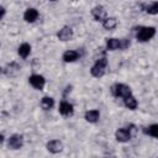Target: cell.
I'll return each mask as SVG.
<instances>
[{
	"label": "cell",
	"instance_id": "8",
	"mask_svg": "<svg viewBox=\"0 0 158 158\" xmlns=\"http://www.w3.org/2000/svg\"><path fill=\"white\" fill-rule=\"evenodd\" d=\"M80 58V54L78 51H74V49H68L63 53L62 56V59L65 62V63H72V62H75Z\"/></svg>",
	"mask_w": 158,
	"mask_h": 158
},
{
	"label": "cell",
	"instance_id": "19",
	"mask_svg": "<svg viewBox=\"0 0 158 158\" xmlns=\"http://www.w3.org/2000/svg\"><path fill=\"white\" fill-rule=\"evenodd\" d=\"M54 106V99L51 96H43L41 99V107L43 110H51Z\"/></svg>",
	"mask_w": 158,
	"mask_h": 158
},
{
	"label": "cell",
	"instance_id": "15",
	"mask_svg": "<svg viewBox=\"0 0 158 158\" xmlns=\"http://www.w3.org/2000/svg\"><path fill=\"white\" fill-rule=\"evenodd\" d=\"M17 53H19V56L21 57V58H23V59H26L28 56H30V53H31V46L28 44V43H22V44H20L19 46V48H17Z\"/></svg>",
	"mask_w": 158,
	"mask_h": 158
},
{
	"label": "cell",
	"instance_id": "16",
	"mask_svg": "<svg viewBox=\"0 0 158 158\" xmlns=\"http://www.w3.org/2000/svg\"><path fill=\"white\" fill-rule=\"evenodd\" d=\"M123 105H125L127 109H130V110H136L137 106H138V102H137V100L135 99V96L131 94V95L123 98Z\"/></svg>",
	"mask_w": 158,
	"mask_h": 158
},
{
	"label": "cell",
	"instance_id": "24",
	"mask_svg": "<svg viewBox=\"0 0 158 158\" xmlns=\"http://www.w3.org/2000/svg\"><path fill=\"white\" fill-rule=\"evenodd\" d=\"M5 12H6V10H5V7H2V6H0V20L4 17V15H5Z\"/></svg>",
	"mask_w": 158,
	"mask_h": 158
},
{
	"label": "cell",
	"instance_id": "12",
	"mask_svg": "<svg viewBox=\"0 0 158 158\" xmlns=\"http://www.w3.org/2000/svg\"><path fill=\"white\" fill-rule=\"evenodd\" d=\"M38 16H40V14L35 7H28L23 12V20L26 22H35L38 19Z\"/></svg>",
	"mask_w": 158,
	"mask_h": 158
},
{
	"label": "cell",
	"instance_id": "23",
	"mask_svg": "<svg viewBox=\"0 0 158 158\" xmlns=\"http://www.w3.org/2000/svg\"><path fill=\"white\" fill-rule=\"evenodd\" d=\"M128 47H130V40L121 38L120 40V49H127Z\"/></svg>",
	"mask_w": 158,
	"mask_h": 158
},
{
	"label": "cell",
	"instance_id": "6",
	"mask_svg": "<svg viewBox=\"0 0 158 158\" xmlns=\"http://www.w3.org/2000/svg\"><path fill=\"white\" fill-rule=\"evenodd\" d=\"M46 148H47L48 152H51L53 154H57V153L63 151V143L59 139H51V141L47 142Z\"/></svg>",
	"mask_w": 158,
	"mask_h": 158
},
{
	"label": "cell",
	"instance_id": "9",
	"mask_svg": "<svg viewBox=\"0 0 158 158\" xmlns=\"http://www.w3.org/2000/svg\"><path fill=\"white\" fill-rule=\"evenodd\" d=\"M115 137H116V139H117L118 142H121V143L128 142V141L132 138V137L130 136L128 131L126 130V127H121V128H117V130H116V132H115Z\"/></svg>",
	"mask_w": 158,
	"mask_h": 158
},
{
	"label": "cell",
	"instance_id": "17",
	"mask_svg": "<svg viewBox=\"0 0 158 158\" xmlns=\"http://www.w3.org/2000/svg\"><path fill=\"white\" fill-rule=\"evenodd\" d=\"M142 131H143L144 135H148V136H151L153 138L158 137V125L157 123H152V125H149L147 127H143Z\"/></svg>",
	"mask_w": 158,
	"mask_h": 158
},
{
	"label": "cell",
	"instance_id": "4",
	"mask_svg": "<svg viewBox=\"0 0 158 158\" xmlns=\"http://www.w3.org/2000/svg\"><path fill=\"white\" fill-rule=\"evenodd\" d=\"M22 146H23V137L19 133H15L10 136V138H7V147L10 149L16 151V149L22 148Z\"/></svg>",
	"mask_w": 158,
	"mask_h": 158
},
{
	"label": "cell",
	"instance_id": "26",
	"mask_svg": "<svg viewBox=\"0 0 158 158\" xmlns=\"http://www.w3.org/2000/svg\"><path fill=\"white\" fill-rule=\"evenodd\" d=\"M51 1H56V0H51Z\"/></svg>",
	"mask_w": 158,
	"mask_h": 158
},
{
	"label": "cell",
	"instance_id": "7",
	"mask_svg": "<svg viewBox=\"0 0 158 158\" xmlns=\"http://www.w3.org/2000/svg\"><path fill=\"white\" fill-rule=\"evenodd\" d=\"M57 37H58L59 41H63V42L69 41V40H72V37H73V30H72L69 26H64V27H62V28L58 31Z\"/></svg>",
	"mask_w": 158,
	"mask_h": 158
},
{
	"label": "cell",
	"instance_id": "27",
	"mask_svg": "<svg viewBox=\"0 0 158 158\" xmlns=\"http://www.w3.org/2000/svg\"><path fill=\"white\" fill-rule=\"evenodd\" d=\"M0 46H1V43H0Z\"/></svg>",
	"mask_w": 158,
	"mask_h": 158
},
{
	"label": "cell",
	"instance_id": "10",
	"mask_svg": "<svg viewBox=\"0 0 158 158\" xmlns=\"http://www.w3.org/2000/svg\"><path fill=\"white\" fill-rule=\"evenodd\" d=\"M91 15H93V17H94L95 21H102V20L106 17V10H105L104 6L98 5V6L93 7V10H91Z\"/></svg>",
	"mask_w": 158,
	"mask_h": 158
},
{
	"label": "cell",
	"instance_id": "25",
	"mask_svg": "<svg viewBox=\"0 0 158 158\" xmlns=\"http://www.w3.org/2000/svg\"><path fill=\"white\" fill-rule=\"evenodd\" d=\"M4 141H5V136L2 133H0V146L4 143Z\"/></svg>",
	"mask_w": 158,
	"mask_h": 158
},
{
	"label": "cell",
	"instance_id": "1",
	"mask_svg": "<svg viewBox=\"0 0 158 158\" xmlns=\"http://www.w3.org/2000/svg\"><path fill=\"white\" fill-rule=\"evenodd\" d=\"M156 36V27L153 26H139L136 28V38L139 42H147Z\"/></svg>",
	"mask_w": 158,
	"mask_h": 158
},
{
	"label": "cell",
	"instance_id": "22",
	"mask_svg": "<svg viewBox=\"0 0 158 158\" xmlns=\"http://www.w3.org/2000/svg\"><path fill=\"white\" fill-rule=\"evenodd\" d=\"M126 130L128 131V133H130V136H131V137L136 136V133H137V131H138L137 126H136V125H133V123H130V125L126 127Z\"/></svg>",
	"mask_w": 158,
	"mask_h": 158
},
{
	"label": "cell",
	"instance_id": "2",
	"mask_svg": "<svg viewBox=\"0 0 158 158\" xmlns=\"http://www.w3.org/2000/svg\"><path fill=\"white\" fill-rule=\"evenodd\" d=\"M106 67H107V59L105 56H102L95 60V64L90 68V74L94 78H101L105 74Z\"/></svg>",
	"mask_w": 158,
	"mask_h": 158
},
{
	"label": "cell",
	"instance_id": "20",
	"mask_svg": "<svg viewBox=\"0 0 158 158\" xmlns=\"http://www.w3.org/2000/svg\"><path fill=\"white\" fill-rule=\"evenodd\" d=\"M144 11L149 15H157L158 14V1H153L144 6Z\"/></svg>",
	"mask_w": 158,
	"mask_h": 158
},
{
	"label": "cell",
	"instance_id": "21",
	"mask_svg": "<svg viewBox=\"0 0 158 158\" xmlns=\"http://www.w3.org/2000/svg\"><path fill=\"white\" fill-rule=\"evenodd\" d=\"M19 69H20V67H19L16 63H11V64H9V65L5 68V70H4V72H5V74H6V75H12V74H14V73H12V70H15V72L17 73V72H19Z\"/></svg>",
	"mask_w": 158,
	"mask_h": 158
},
{
	"label": "cell",
	"instance_id": "5",
	"mask_svg": "<svg viewBox=\"0 0 158 158\" xmlns=\"http://www.w3.org/2000/svg\"><path fill=\"white\" fill-rule=\"evenodd\" d=\"M28 83L37 90H42L46 85V79L41 74H32L28 77Z\"/></svg>",
	"mask_w": 158,
	"mask_h": 158
},
{
	"label": "cell",
	"instance_id": "18",
	"mask_svg": "<svg viewBox=\"0 0 158 158\" xmlns=\"http://www.w3.org/2000/svg\"><path fill=\"white\" fill-rule=\"evenodd\" d=\"M106 48L107 51H116L120 49V40L118 38H107L106 40Z\"/></svg>",
	"mask_w": 158,
	"mask_h": 158
},
{
	"label": "cell",
	"instance_id": "11",
	"mask_svg": "<svg viewBox=\"0 0 158 158\" xmlns=\"http://www.w3.org/2000/svg\"><path fill=\"white\" fill-rule=\"evenodd\" d=\"M58 111H59V114L62 116H72L73 112H74V109H73V105L69 104L68 101H62L59 104Z\"/></svg>",
	"mask_w": 158,
	"mask_h": 158
},
{
	"label": "cell",
	"instance_id": "14",
	"mask_svg": "<svg viewBox=\"0 0 158 158\" xmlns=\"http://www.w3.org/2000/svg\"><path fill=\"white\" fill-rule=\"evenodd\" d=\"M116 26H117V20H116V17H107V16H106V17L102 20V27H104L105 30H107V31L115 30Z\"/></svg>",
	"mask_w": 158,
	"mask_h": 158
},
{
	"label": "cell",
	"instance_id": "3",
	"mask_svg": "<svg viewBox=\"0 0 158 158\" xmlns=\"http://www.w3.org/2000/svg\"><path fill=\"white\" fill-rule=\"evenodd\" d=\"M111 93L116 98H126L128 95L132 94L131 91V88L126 84H122V83H116L111 86Z\"/></svg>",
	"mask_w": 158,
	"mask_h": 158
},
{
	"label": "cell",
	"instance_id": "13",
	"mask_svg": "<svg viewBox=\"0 0 158 158\" xmlns=\"http://www.w3.org/2000/svg\"><path fill=\"white\" fill-rule=\"evenodd\" d=\"M84 118H85V121H88L90 123H95L100 118V112H99V110H95V109L94 110H89V111L85 112Z\"/></svg>",
	"mask_w": 158,
	"mask_h": 158
}]
</instances>
